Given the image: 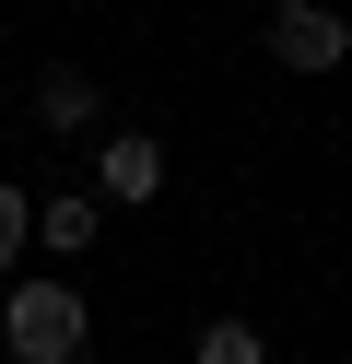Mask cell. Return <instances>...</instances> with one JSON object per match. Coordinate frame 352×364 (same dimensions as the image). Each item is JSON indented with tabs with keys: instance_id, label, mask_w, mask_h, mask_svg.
Masks as SVG:
<instances>
[{
	"instance_id": "obj_1",
	"label": "cell",
	"mask_w": 352,
	"mask_h": 364,
	"mask_svg": "<svg viewBox=\"0 0 352 364\" xmlns=\"http://www.w3.org/2000/svg\"><path fill=\"white\" fill-rule=\"evenodd\" d=\"M82 341H94V317L70 282H12V306H0V353L12 364H70Z\"/></svg>"
},
{
	"instance_id": "obj_2",
	"label": "cell",
	"mask_w": 352,
	"mask_h": 364,
	"mask_svg": "<svg viewBox=\"0 0 352 364\" xmlns=\"http://www.w3.org/2000/svg\"><path fill=\"white\" fill-rule=\"evenodd\" d=\"M270 59L305 71V82L341 71V59H352V12H341V0H270Z\"/></svg>"
},
{
	"instance_id": "obj_3",
	"label": "cell",
	"mask_w": 352,
	"mask_h": 364,
	"mask_svg": "<svg viewBox=\"0 0 352 364\" xmlns=\"http://www.w3.org/2000/svg\"><path fill=\"white\" fill-rule=\"evenodd\" d=\"M153 188H164V141H141V129H117V141L94 153V200H129V212H141Z\"/></svg>"
},
{
	"instance_id": "obj_4",
	"label": "cell",
	"mask_w": 352,
	"mask_h": 364,
	"mask_svg": "<svg viewBox=\"0 0 352 364\" xmlns=\"http://www.w3.org/2000/svg\"><path fill=\"white\" fill-rule=\"evenodd\" d=\"M36 235H47V259H82L106 235V200L94 188H36Z\"/></svg>"
},
{
	"instance_id": "obj_5",
	"label": "cell",
	"mask_w": 352,
	"mask_h": 364,
	"mask_svg": "<svg viewBox=\"0 0 352 364\" xmlns=\"http://www.w3.org/2000/svg\"><path fill=\"white\" fill-rule=\"evenodd\" d=\"M94 106H106V95H94V71H70V59H47V71H36V118H47V129H94Z\"/></svg>"
},
{
	"instance_id": "obj_6",
	"label": "cell",
	"mask_w": 352,
	"mask_h": 364,
	"mask_svg": "<svg viewBox=\"0 0 352 364\" xmlns=\"http://www.w3.org/2000/svg\"><path fill=\"white\" fill-rule=\"evenodd\" d=\"M188 364H270V341H258L247 317H211V329H200V353H188Z\"/></svg>"
},
{
	"instance_id": "obj_7",
	"label": "cell",
	"mask_w": 352,
	"mask_h": 364,
	"mask_svg": "<svg viewBox=\"0 0 352 364\" xmlns=\"http://www.w3.org/2000/svg\"><path fill=\"white\" fill-rule=\"evenodd\" d=\"M36 247V188H0V270Z\"/></svg>"
}]
</instances>
